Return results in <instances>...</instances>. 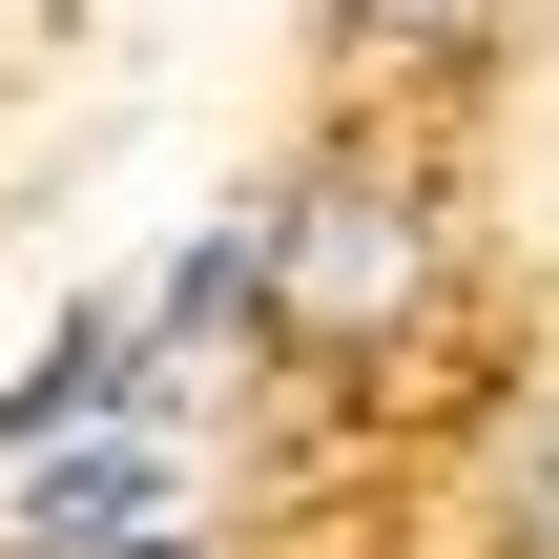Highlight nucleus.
<instances>
[{
	"label": "nucleus",
	"instance_id": "39448f33",
	"mask_svg": "<svg viewBox=\"0 0 559 559\" xmlns=\"http://www.w3.org/2000/svg\"><path fill=\"white\" fill-rule=\"evenodd\" d=\"M145 353H270V228H249V207L145 290Z\"/></svg>",
	"mask_w": 559,
	"mask_h": 559
},
{
	"label": "nucleus",
	"instance_id": "6e6552de",
	"mask_svg": "<svg viewBox=\"0 0 559 559\" xmlns=\"http://www.w3.org/2000/svg\"><path fill=\"white\" fill-rule=\"evenodd\" d=\"M0 559H21V539H0Z\"/></svg>",
	"mask_w": 559,
	"mask_h": 559
},
{
	"label": "nucleus",
	"instance_id": "7ed1b4c3",
	"mask_svg": "<svg viewBox=\"0 0 559 559\" xmlns=\"http://www.w3.org/2000/svg\"><path fill=\"white\" fill-rule=\"evenodd\" d=\"M145 519H166V436H145V415H104V436H62V456L0 477V539L21 559H124Z\"/></svg>",
	"mask_w": 559,
	"mask_h": 559
},
{
	"label": "nucleus",
	"instance_id": "20e7f679",
	"mask_svg": "<svg viewBox=\"0 0 559 559\" xmlns=\"http://www.w3.org/2000/svg\"><path fill=\"white\" fill-rule=\"evenodd\" d=\"M311 21L353 83H498V41H519V0H311Z\"/></svg>",
	"mask_w": 559,
	"mask_h": 559
},
{
	"label": "nucleus",
	"instance_id": "0eeeda50",
	"mask_svg": "<svg viewBox=\"0 0 559 559\" xmlns=\"http://www.w3.org/2000/svg\"><path fill=\"white\" fill-rule=\"evenodd\" d=\"M124 559H207V539H187V519H145V539H124Z\"/></svg>",
	"mask_w": 559,
	"mask_h": 559
},
{
	"label": "nucleus",
	"instance_id": "f257e3e1",
	"mask_svg": "<svg viewBox=\"0 0 559 559\" xmlns=\"http://www.w3.org/2000/svg\"><path fill=\"white\" fill-rule=\"evenodd\" d=\"M270 353H311V373H373V353H415L436 332V290H456V207H436V145H394V124H332L270 207Z\"/></svg>",
	"mask_w": 559,
	"mask_h": 559
},
{
	"label": "nucleus",
	"instance_id": "f03ea898",
	"mask_svg": "<svg viewBox=\"0 0 559 559\" xmlns=\"http://www.w3.org/2000/svg\"><path fill=\"white\" fill-rule=\"evenodd\" d=\"M145 394H166L145 311H124V290H83V311H62V332L0 373V477H21V456H62V436H104V415H145Z\"/></svg>",
	"mask_w": 559,
	"mask_h": 559
},
{
	"label": "nucleus",
	"instance_id": "423d86ee",
	"mask_svg": "<svg viewBox=\"0 0 559 559\" xmlns=\"http://www.w3.org/2000/svg\"><path fill=\"white\" fill-rule=\"evenodd\" d=\"M477 559H559V373L477 436Z\"/></svg>",
	"mask_w": 559,
	"mask_h": 559
}]
</instances>
